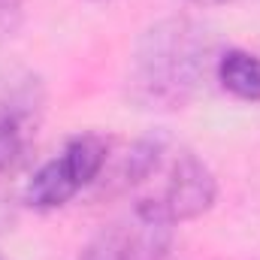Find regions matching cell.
I'll return each mask as SVG.
<instances>
[{"instance_id":"5","label":"cell","mask_w":260,"mask_h":260,"mask_svg":"<svg viewBox=\"0 0 260 260\" xmlns=\"http://www.w3.org/2000/svg\"><path fill=\"white\" fill-rule=\"evenodd\" d=\"M34 136V103L21 97H9L0 103V173L12 170Z\"/></svg>"},{"instance_id":"6","label":"cell","mask_w":260,"mask_h":260,"mask_svg":"<svg viewBox=\"0 0 260 260\" xmlns=\"http://www.w3.org/2000/svg\"><path fill=\"white\" fill-rule=\"evenodd\" d=\"M215 76L227 94L245 103H260V55L227 49L215 58Z\"/></svg>"},{"instance_id":"9","label":"cell","mask_w":260,"mask_h":260,"mask_svg":"<svg viewBox=\"0 0 260 260\" xmlns=\"http://www.w3.org/2000/svg\"><path fill=\"white\" fill-rule=\"evenodd\" d=\"M94 3H109V0H94Z\"/></svg>"},{"instance_id":"10","label":"cell","mask_w":260,"mask_h":260,"mask_svg":"<svg viewBox=\"0 0 260 260\" xmlns=\"http://www.w3.org/2000/svg\"><path fill=\"white\" fill-rule=\"evenodd\" d=\"M0 260H9V257H3V254H0Z\"/></svg>"},{"instance_id":"4","label":"cell","mask_w":260,"mask_h":260,"mask_svg":"<svg viewBox=\"0 0 260 260\" xmlns=\"http://www.w3.org/2000/svg\"><path fill=\"white\" fill-rule=\"evenodd\" d=\"M173 227L130 212V218L103 227L79 254V260H170Z\"/></svg>"},{"instance_id":"8","label":"cell","mask_w":260,"mask_h":260,"mask_svg":"<svg viewBox=\"0 0 260 260\" xmlns=\"http://www.w3.org/2000/svg\"><path fill=\"white\" fill-rule=\"evenodd\" d=\"M194 6H218V3H227V0H188Z\"/></svg>"},{"instance_id":"2","label":"cell","mask_w":260,"mask_h":260,"mask_svg":"<svg viewBox=\"0 0 260 260\" xmlns=\"http://www.w3.org/2000/svg\"><path fill=\"white\" fill-rule=\"evenodd\" d=\"M121 182L136 215L170 227L206 215L218 197L209 164L194 148L170 136H145L133 142Z\"/></svg>"},{"instance_id":"1","label":"cell","mask_w":260,"mask_h":260,"mask_svg":"<svg viewBox=\"0 0 260 260\" xmlns=\"http://www.w3.org/2000/svg\"><path fill=\"white\" fill-rule=\"evenodd\" d=\"M209 70H215V49L206 27L188 15H170L133 43L127 94L148 112H179L200 94Z\"/></svg>"},{"instance_id":"3","label":"cell","mask_w":260,"mask_h":260,"mask_svg":"<svg viewBox=\"0 0 260 260\" xmlns=\"http://www.w3.org/2000/svg\"><path fill=\"white\" fill-rule=\"evenodd\" d=\"M106 139L97 133H82L73 136L61 148V154H55L52 160H46L34 179L27 182V203L34 209H58L70 203L82 188H88L106 167Z\"/></svg>"},{"instance_id":"7","label":"cell","mask_w":260,"mask_h":260,"mask_svg":"<svg viewBox=\"0 0 260 260\" xmlns=\"http://www.w3.org/2000/svg\"><path fill=\"white\" fill-rule=\"evenodd\" d=\"M21 18H24L21 0H0V43L15 37V30L21 27Z\"/></svg>"}]
</instances>
